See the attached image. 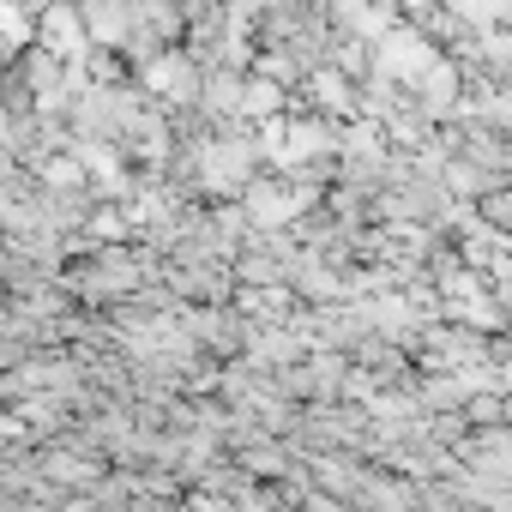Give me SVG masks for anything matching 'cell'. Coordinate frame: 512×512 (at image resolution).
Returning <instances> with one entry per match:
<instances>
[{"label":"cell","mask_w":512,"mask_h":512,"mask_svg":"<svg viewBox=\"0 0 512 512\" xmlns=\"http://www.w3.org/2000/svg\"><path fill=\"white\" fill-rule=\"evenodd\" d=\"M43 49L49 55H85V19L67 7V0H55V7H43Z\"/></svg>","instance_id":"obj_1"},{"label":"cell","mask_w":512,"mask_h":512,"mask_svg":"<svg viewBox=\"0 0 512 512\" xmlns=\"http://www.w3.org/2000/svg\"><path fill=\"white\" fill-rule=\"evenodd\" d=\"M145 85H151L157 97H193V91H199V79H193L187 61H151V67H145Z\"/></svg>","instance_id":"obj_2"},{"label":"cell","mask_w":512,"mask_h":512,"mask_svg":"<svg viewBox=\"0 0 512 512\" xmlns=\"http://www.w3.org/2000/svg\"><path fill=\"white\" fill-rule=\"evenodd\" d=\"M7 43H13V49H25V43H31V31H25V13H19V7H7Z\"/></svg>","instance_id":"obj_3"}]
</instances>
